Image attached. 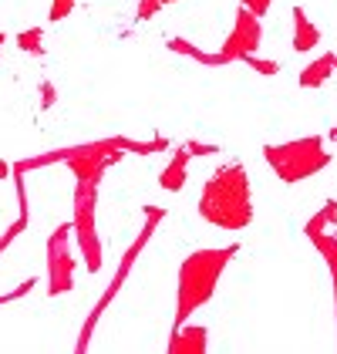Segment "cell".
<instances>
[{
	"mask_svg": "<svg viewBox=\"0 0 337 354\" xmlns=\"http://www.w3.org/2000/svg\"><path fill=\"white\" fill-rule=\"evenodd\" d=\"M243 64H250L256 75H267V78H273V75H280V64L277 61H267V57H256V55H250V57H243Z\"/></svg>",
	"mask_w": 337,
	"mask_h": 354,
	"instance_id": "18",
	"label": "cell"
},
{
	"mask_svg": "<svg viewBox=\"0 0 337 354\" xmlns=\"http://www.w3.org/2000/svg\"><path fill=\"white\" fill-rule=\"evenodd\" d=\"M206 337H209V330L206 327H172V337H168V354H202L206 351Z\"/></svg>",
	"mask_w": 337,
	"mask_h": 354,
	"instance_id": "9",
	"label": "cell"
},
{
	"mask_svg": "<svg viewBox=\"0 0 337 354\" xmlns=\"http://www.w3.org/2000/svg\"><path fill=\"white\" fill-rule=\"evenodd\" d=\"M290 17H293V51H297V55L314 51V48H317V41H320L317 24L307 17V10H304V7H293V10H290Z\"/></svg>",
	"mask_w": 337,
	"mask_h": 354,
	"instance_id": "10",
	"label": "cell"
},
{
	"mask_svg": "<svg viewBox=\"0 0 337 354\" xmlns=\"http://www.w3.org/2000/svg\"><path fill=\"white\" fill-rule=\"evenodd\" d=\"M14 179H17V196H21V216H17V223H10V226H7V233L0 236V253L14 243L24 230H28V196H24V176H14Z\"/></svg>",
	"mask_w": 337,
	"mask_h": 354,
	"instance_id": "14",
	"label": "cell"
},
{
	"mask_svg": "<svg viewBox=\"0 0 337 354\" xmlns=\"http://www.w3.org/2000/svg\"><path fill=\"white\" fill-rule=\"evenodd\" d=\"M189 149L182 145V149H175L172 152V159H168V165L162 169V176H159V186L166 192H179L182 186H186V172H189Z\"/></svg>",
	"mask_w": 337,
	"mask_h": 354,
	"instance_id": "11",
	"label": "cell"
},
{
	"mask_svg": "<svg viewBox=\"0 0 337 354\" xmlns=\"http://www.w3.org/2000/svg\"><path fill=\"white\" fill-rule=\"evenodd\" d=\"M75 287V253H71V223H61L48 236V294L61 297Z\"/></svg>",
	"mask_w": 337,
	"mask_h": 354,
	"instance_id": "7",
	"label": "cell"
},
{
	"mask_svg": "<svg viewBox=\"0 0 337 354\" xmlns=\"http://www.w3.org/2000/svg\"><path fill=\"white\" fill-rule=\"evenodd\" d=\"M260 41H263V24H260V17L240 3V10H236V24H233V30H229V37L223 41L220 61H223V64H233V61H243V57L256 55Z\"/></svg>",
	"mask_w": 337,
	"mask_h": 354,
	"instance_id": "8",
	"label": "cell"
},
{
	"mask_svg": "<svg viewBox=\"0 0 337 354\" xmlns=\"http://www.w3.org/2000/svg\"><path fill=\"white\" fill-rule=\"evenodd\" d=\"M334 223H337V199H327V203L320 206V213L307 219V226H304V236L310 240V236H317V233H327Z\"/></svg>",
	"mask_w": 337,
	"mask_h": 354,
	"instance_id": "15",
	"label": "cell"
},
{
	"mask_svg": "<svg viewBox=\"0 0 337 354\" xmlns=\"http://www.w3.org/2000/svg\"><path fill=\"white\" fill-rule=\"evenodd\" d=\"M263 159L280 176V183L293 186V183H304L310 176H317L320 169H327L331 165V149H324L320 136H304L293 138V142H283V145H267Z\"/></svg>",
	"mask_w": 337,
	"mask_h": 354,
	"instance_id": "4",
	"label": "cell"
},
{
	"mask_svg": "<svg viewBox=\"0 0 337 354\" xmlns=\"http://www.w3.org/2000/svg\"><path fill=\"white\" fill-rule=\"evenodd\" d=\"M162 219H166V209H159V206H145V226H142V233L135 236V243L125 250V257H122V263H118V270H115L112 283L105 287V294L98 297L95 310L88 314V321H84V327H81V334H78V344H75V351H88V344H91V334H95V327H98V321H102L105 307H108V304L118 297V290L125 287V280H128V273H132V267H135L139 253L145 250V246H148L152 233H155V226H159Z\"/></svg>",
	"mask_w": 337,
	"mask_h": 354,
	"instance_id": "5",
	"label": "cell"
},
{
	"mask_svg": "<svg viewBox=\"0 0 337 354\" xmlns=\"http://www.w3.org/2000/svg\"><path fill=\"white\" fill-rule=\"evenodd\" d=\"M3 41H7V37H3V34H0V48H3Z\"/></svg>",
	"mask_w": 337,
	"mask_h": 354,
	"instance_id": "24",
	"label": "cell"
},
{
	"mask_svg": "<svg viewBox=\"0 0 337 354\" xmlns=\"http://www.w3.org/2000/svg\"><path fill=\"white\" fill-rule=\"evenodd\" d=\"M168 3H175V0H142L139 3V21H148V17H155V10H162Z\"/></svg>",
	"mask_w": 337,
	"mask_h": 354,
	"instance_id": "20",
	"label": "cell"
},
{
	"mask_svg": "<svg viewBox=\"0 0 337 354\" xmlns=\"http://www.w3.org/2000/svg\"><path fill=\"white\" fill-rule=\"evenodd\" d=\"M186 149H189V156H216L220 152L216 145H202V142H186Z\"/></svg>",
	"mask_w": 337,
	"mask_h": 354,
	"instance_id": "23",
	"label": "cell"
},
{
	"mask_svg": "<svg viewBox=\"0 0 337 354\" xmlns=\"http://www.w3.org/2000/svg\"><path fill=\"white\" fill-rule=\"evenodd\" d=\"M125 152H132V138L112 136V138H98V142H84V145L51 149V152L34 156V159H21V162L10 165V172H14V176H24V172H30V169H41V165L64 162L68 169H71L75 183H98V186H102L105 169L118 162Z\"/></svg>",
	"mask_w": 337,
	"mask_h": 354,
	"instance_id": "2",
	"label": "cell"
},
{
	"mask_svg": "<svg viewBox=\"0 0 337 354\" xmlns=\"http://www.w3.org/2000/svg\"><path fill=\"white\" fill-rule=\"evenodd\" d=\"M168 51H175V55H186V57H196L199 64H206V68H216V64H223L220 61V55H206V51H199L196 44H189L186 37H172V41H166Z\"/></svg>",
	"mask_w": 337,
	"mask_h": 354,
	"instance_id": "16",
	"label": "cell"
},
{
	"mask_svg": "<svg viewBox=\"0 0 337 354\" xmlns=\"http://www.w3.org/2000/svg\"><path fill=\"white\" fill-rule=\"evenodd\" d=\"M17 48L24 51V55H44V28H28L17 34Z\"/></svg>",
	"mask_w": 337,
	"mask_h": 354,
	"instance_id": "17",
	"label": "cell"
},
{
	"mask_svg": "<svg viewBox=\"0 0 337 354\" xmlns=\"http://www.w3.org/2000/svg\"><path fill=\"white\" fill-rule=\"evenodd\" d=\"M310 243L317 246V253L324 257V263H327V270H331V287H334V307H337V236L327 230V233L310 236Z\"/></svg>",
	"mask_w": 337,
	"mask_h": 354,
	"instance_id": "13",
	"label": "cell"
},
{
	"mask_svg": "<svg viewBox=\"0 0 337 354\" xmlns=\"http://www.w3.org/2000/svg\"><path fill=\"white\" fill-rule=\"evenodd\" d=\"M240 3H243L247 10H253L256 17H263V14L270 10V3H273V0H240Z\"/></svg>",
	"mask_w": 337,
	"mask_h": 354,
	"instance_id": "22",
	"label": "cell"
},
{
	"mask_svg": "<svg viewBox=\"0 0 337 354\" xmlns=\"http://www.w3.org/2000/svg\"><path fill=\"white\" fill-rule=\"evenodd\" d=\"M75 3L78 0H51V10H48V21L51 24H57V21H64L71 10H75Z\"/></svg>",
	"mask_w": 337,
	"mask_h": 354,
	"instance_id": "19",
	"label": "cell"
},
{
	"mask_svg": "<svg viewBox=\"0 0 337 354\" xmlns=\"http://www.w3.org/2000/svg\"><path fill=\"white\" fill-rule=\"evenodd\" d=\"M199 216L220 230H247L253 223L250 176L240 162L216 169L199 196Z\"/></svg>",
	"mask_w": 337,
	"mask_h": 354,
	"instance_id": "1",
	"label": "cell"
},
{
	"mask_svg": "<svg viewBox=\"0 0 337 354\" xmlns=\"http://www.w3.org/2000/svg\"><path fill=\"white\" fill-rule=\"evenodd\" d=\"M240 246H213V250H196L182 260L179 267V297H175V327L186 324L202 304H209L216 294V283L223 270L233 263Z\"/></svg>",
	"mask_w": 337,
	"mask_h": 354,
	"instance_id": "3",
	"label": "cell"
},
{
	"mask_svg": "<svg viewBox=\"0 0 337 354\" xmlns=\"http://www.w3.org/2000/svg\"><path fill=\"white\" fill-rule=\"evenodd\" d=\"M57 102V88L51 82H41V109H51Z\"/></svg>",
	"mask_w": 337,
	"mask_h": 354,
	"instance_id": "21",
	"label": "cell"
},
{
	"mask_svg": "<svg viewBox=\"0 0 337 354\" xmlns=\"http://www.w3.org/2000/svg\"><path fill=\"white\" fill-rule=\"evenodd\" d=\"M95 206H98V183H75L71 236L78 240V250H81V260H84V267H88V273L102 270V240H98Z\"/></svg>",
	"mask_w": 337,
	"mask_h": 354,
	"instance_id": "6",
	"label": "cell"
},
{
	"mask_svg": "<svg viewBox=\"0 0 337 354\" xmlns=\"http://www.w3.org/2000/svg\"><path fill=\"white\" fill-rule=\"evenodd\" d=\"M334 71H337V55H320L314 64H307V68L300 71L297 82H300V88H320Z\"/></svg>",
	"mask_w": 337,
	"mask_h": 354,
	"instance_id": "12",
	"label": "cell"
}]
</instances>
